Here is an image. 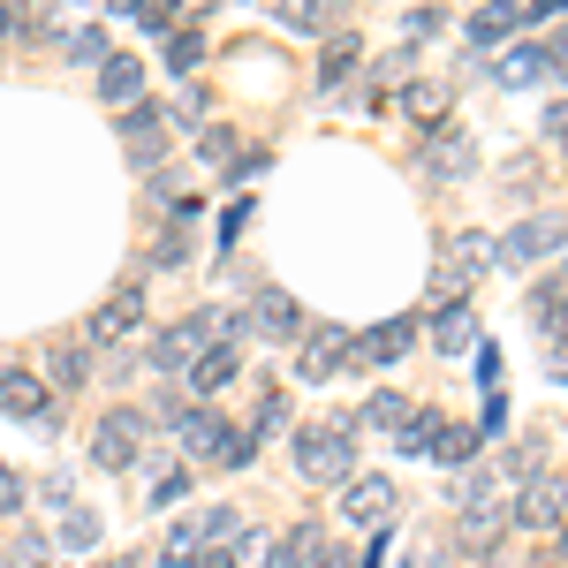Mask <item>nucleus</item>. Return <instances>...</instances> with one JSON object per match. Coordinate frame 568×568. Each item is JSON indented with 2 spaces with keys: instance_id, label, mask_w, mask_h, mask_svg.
Returning a JSON list of instances; mask_svg holds the SVG:
<instances>
[{
  "instance_id": "nucleus-12",
  "label": "nucleus",
  "mask_w": 568,
  "mask_h": 568,
  "mask_svg": "<svg viewBox=\"0 0 568 568\" xmlns=\"http://www.w3.org/2000/svg\"><path fill=\"white\" fill-rule=\"evenodd\" d=\"M342 516L364 524V530L394 524V485L387 478H349V485H342Z\"/></svg>"
},
{
  "instance_id": "nucleus-17",
  "label": "nucleus",
  "mask_w": 568,
  "mask_h": 568,
  "mask_svg": "<svg viewBox=\"0 0 568 568\" xmlns=\"http://www.w3.org/2000/svg\"><path fill=\"white\" fill-rule=\"evenodd\" d=\"M273 561H281V568H342L318 524H296V530H288V554H273Z\"/></svg>"
},
{
  "instance_id": "nucleus-16",
  "label": "nucleus",
  "mask_w": 568,
  "mask_h": 568,
  "mask_svg": "<svg viewBox=\"0 0 568 568\" xmlns=\"http://www.w3.org/2000/svg\"><path fill=\"white\" fill-rule=\"evenodd\" d=\"M235 372H243V356L227 349V342H213V349L197 356V364H190L182 379H190V394H220V387H227V379H235Z\"/></svg>"
},
{
  "instance_id": "nucleus-38",
  "label": "nucleus",
  "mask_w": 568,
  "mask_h": 568,
  "mask_svg": "<svg viewBox=\"0 0 568 568\" xmlns=\"http://www.w3.org/2000/svg\"><path fill=\"white\" fill-rule=\"evenodd\" d=\"M205 160H213V168H227V160H235V136H227V130H205Z\"/></svg>"
},
{
  "instance_id": "nucleus-7",
  "label": "nucleus",
  "mask_w": 568,
  "mask_h": 568,
  "mask_svg": "<svg viewBox=\"0 0 568 568\" xmlns=\"http://www.w3.org/2000/svg\"><path fill=\"white\" fill-rule=\"evenodd\" d=\"M45 409H53V394H45L39 372H23V364H8L0 372V417H23V425H45Z\"/></svg>"
},
{
  "instance_id": "nucleus-14",
  "label": "nucleus",
  "mask_w": 568,
  "mask_h": 568,
  "mask_svg": "<svg viewBox=\"0 0 568 568\" xmlns=\"http://www.w3.org/2000/svg\"><path fill=\"white\" fill-rule=\"evenodd\" d=\"M425 168H433V182H463L470 168H478V144L463 130H433V152H425Z\"/></svg>"
},
{
  "instance_id": "nucleus-2",
  "label": "nucleus",
  "mask_w": 568,
  "mask_h": 568,
  "mask_svg": "<svg viewBox=\"0 0 568 568\" xmlns=\"http://www.w3.org/2000/svg\"><path fill=\"white\" fill-rule=\"evenodd\" d=\"M168 425L182 433V447H190L197 463H220V470H243V463H251V447H258L251 433H235V425H220V417H205V409H175Z\"/></svg>"
},
{
  "instance_id": "nucleus-41",
  "label": "nucleus",
  "mask_w": 568,
  "mask_h": 568,
  "mask_svg": "<svg viewBox=\"0 0 568 568\" xmlns=\"http://www.w3.org/2000/svg\"><path fill=\"white\" fill-rule=\"evenodd\" d=\"M439 561V554H409V561H394V568H433Z\"/></svg>"
},
{
  "instance_id": "nucleus-34",
  "label": "nucleus",
  "mask_w": 568,
  "mask_h": 568,
  "mask_svg": "<svg viewBox=\"0 0 568 568\" xmlns=\"http://www.w3.org/2000/svg\"><path fill=\"white\" fill-rule=\"evenodd\" d=\"M45 554H53L45 538H16V546H8V568H45Z\"/></svg>"
},
{
  "instance_id": "nucleus-28",
  "label": "nucleus",
  "mask_w": 568,
  "mask_h": 568,
  "mask_svg": "<svg viewBox=\"0 0 568 568\" xmlns=\"http://www.w3.org/2000/svg\"><path fill=\"white\" fill-rule=\"evenodd\" d=\"M281 23L288 31H334V8L326 0H296V8H281Z\"/></svg>"
},
{
  "instance_id": "nucleus-27",
  "label": "nucleus",
  "mask_w": 568,
  "mask_h": 568,
  "mask_svg": "<svg viewBox=\"0 0 568 568\" xmlns=\"http://www.w3.org/2000/svg\"><path fill=\"white\" fill-rule=\"evenodd\" d=\"M433 455H439V463H470V455H478V433H470V425H439Z\"/></svg>"
},
{
  "instance_id": "nucleus-8",
  "label": "nucleus",
  "mask_w": 568,
  "mask_h": 568,
  "mask_svg": "<svg viewBox=\"0 0 568 568\" xmlns=\"http://www.w3.org/2000/svg\"><path fill=\"white\" fill-rule=\"evenodd\" d=\"M136 318H144V288L136 281H122L106 304L91 311V326H84V342H122V334H136Z\"/></svg>"
},
{
  "instance_id": "nucleus-36",
  "label": "nucleus",
  "mask_w": 568,
  "mask_h": 568,
  "mask_svg": "<svg viewBox=\"0 0 568 568\" xmlns=\"http://www.w3.org/2000/svg\"><path fill=\"white\" fill-rule=\"evenodd\" d=\"M16 508H23V478L0 463V516H16Z\"/></svg>"
},
{
  "instance_id": "nucleus-31",
  "label": "nucleus",
  "mask_w": 568,
  "mask_h": 568,
  "mask_svg": "<svg viewBox=\"0 0 568 568\" xmlns=\"http://www.w3.org/2000/svg\"><path fill=\"white\" fill-rule=\"evenodd\" d=\"M197 61H205V45H197V31H182V39L168 45V69H175V77H197Z\"/></svg>"
},
{
  "instance_id": "nucleus-3",
  "label": "nucleus",
  "mask_w": 568,
  "mask_h": 568,
  "mask_svg": "<svg viewBox=\"0 0 568 568\" xmlns=\"http://www.w3.org/2000/svg\"><path fill=\"white\" fill-rule=\"evenodd\" d=\"M136 447H144V409H106V417L91 425V463H99V470H130Z\"/></svg>"
},
{
  "instance_id": "nucleus-19",
  "label": "nucleus",
  "mask_w": 568,
  "mask_h": 568,
  "mask_svg": "<svg viewBox=\"0 0 568 568\" xmlns=\"http://www.w3.org/2000/svg\"><path fill=\"white\" fill-rule=\"evenodd\" d=\"M485 251H493L485 235H463V243H455V258L439 265V288H447V296H455V288H470V281L485 273Z\"/></svg>"
},
{
  "instance_id": "nucleus-24",
  "label": "nucleus",
  "mask_w": 568,
  "mask_h": 568,
  "mask_svg": "<svg viewBox=\"0 0 568 568\" xmlns=\"http://www.w3.org/2000/svg\"><path fill=\"white\" fill-rule=\"evenodd\" d=\"M197 546H205V524L190 516V524L168 530V554H160V561H168V568H197Z\"/></svg>"
},
{
  "instance_id": "nucleus-11",
  "label": "nucleus",
  "mask_w": 568,
  "mask_h": 568,
  "mask_svg": "<svg viewBox=\"0 0 568 568\" xmlns=\"http://www.w3.org/2000/svg\"><path fill=\"white\" fill-rule=\"evenodd\" d=\"M91 379V342L84 334H61V342H45V394H77Z\"/></svg>"
},
{
  "instance_id": "nucleus-20",
  "label": "nucleus",
  "mask_w": 568,
  "mask_h": 568,
  "mask_svg": "<svg viewBox=\"0 0 568 568\" xmlns=\"http://www.w3.org/2000/svg\"><path fill=\"white\" fill-rule=\"evenodd\" d=\"M470 342H478V318H470V311H463V304H447V311H439V318H433V349L463 356V349H470Z\"/></svg>"
},
{
  "instance_id": "nucleus-23",
  "label": "nucleus",
  "mask_w": 568,
  "mask_h": 568,
  "mask_svg": "<svg viewBox=\"0 0 568 568\" xmlns=\"http://www.w3.org/2000/svg\"><path fill=\"white\" fill-rule=\"evenodd\" d=\"M364 425H372V433H402V425H409V402L379 387L372 402H364Z\"/></svg>"
},
{
  "instance_id": "nucleus-6",
  "label": "nucleus",
  "mask_w": 568,
  "mask_h": 568,
  "mask_svg": "<svg viewBox=\"0 0 568 568\" xmlns=\"http://www.w3.org/2000/svg\"><path fill=\"white\" fill-rule=\"evenodd\" d=\"M243 334H265V342H296V334H304V311H296V296H281V288H258V304L243 311Z\"/></svg>"
},
{
  "instance_id": "nucleus-4",
  "label": "nucleus",
  "mask_w": 568,
  "mask_h": 568,
  "mask_svg": "<svg viewBox=\"0 0 568 568\" xmlns=\"http://www.w3.org/2000/svg\"><path fill=\"white\" fill-rule=\"evenodd\" d=\"M561 235H568V227H561L554 213H530V220H516V227H508L493 251H500V265H508V273H524V265L554 258V251H561Z\"/></svg>"
},
{
  "instance_id": "nucleus-13",
  "label": "nucleus",
  "mask_w": 568,
  "mask_h": 568,
  "mask_svg": "<svg viewBox=\"0 0 568 568\" xmlns=\"http://www.w3.org/2000/svg\"><path fill=\"white\" fill-rule=\"evenodd\" d=\"M122 144H130V160H136V168H152V160L168 152V114L136 99L130 114H122Z\"/></svg>"
},
{
  "instance_id": "nucleus-43",
  "label": "nucleus",
  "mask_w": 568,
  "mask_h": 568,
  "mask_svg": "<svg viewBox=\"0 0 568 568\" xmlns=\"http://www.w3.org/2000/svg\"><path fill=\"white\" fill-rule=\"evenodd\" d=\"M0 39H8V8H0Z\"/></svg>"
},
{
  "instance_id": "nucleus-33",
  "label": "nucleus",
  "mask_w": 568,
  "mask_h": 568,
  "mask_svg": "<svg viewBox=\"0 0 568 568\" xmlns=\"http://www.w3.org/2000/svg\"><path fill=\"white\" fill-rule=\"evenodd\" d=\"M69 61H106V31H69Z\"/></svg>"
},
{
  "instance_id": "nucleus-1",
  "label": "nucleus",
  "mask_w": 568,
  "mask_h": 568,
  "mask_svg": "<svg viewBox=\"0 0 568 568\" xmlns=\"http://www.w3.org/2000/svg\"><path fill=\"white\" fill-rule=\"evenodd\" d=\"M296 470L311 485H349L356 478V439L342 417H326V425H304L296 433Z\"/></svg>"
},
{
  "instance_id": "nucleus-9",
  "label": "nucleus",
  "mask_w": 568,
  "mask_h": 568,
  "mask_svg": "<svg viewBox=\"0 0 568 568\" xmlns=\"http://www.w3.org/2000/svg\"><path fill=\"white\" fill-rule=\"evenodd\" d=\"M409 342H417V334H409V318H379V326H364V334L349 342V364H364V372H387V364L409 349Z\"/></svg>"
},
{
  "instance_id": "nucleus-39",
  "label": "nucleus",
  "mask_w": 568,
  "mask_h": 568,
  "mask_svg": "<svg viewBox=\"0 0 568 568\" xmlns=\"http://www.w3.org/2000/svg\"><path fill=\"white\" fill-rule=\"evenodd\" d=\"M546 77H568V31L554 45H546Z\"/></svg>"
},
{
  "instance_id": "nucleus-37",
  "label": "nucleus",
  "mask_w": 568,
  "mask_h": 568,
  "mask_svg": "<svg viewBox=\"0 0 568 568\" xmlns=\"http://www.w3.org/2000/svg\"><path fill=\"white\" fill-rule=\"evenodd\" d=\"M281 425H288V402H281V394H265V402H258V433H281Z\"/></svg>"
},
{
  "instance_id": "nucleus-25",
  "label": "nucleus",
  "mask_w": 568,
  "mask_h": 568,
  "mask_svg": "<svg viewBox=\"0 0 568 568\" xmlns=\"http://www.w3.org/2000/svg\"><path fill=\"white\" fill-rule=\"evenodd\" d=\"M356 61H364V45H356L349 31H342V39H326V61H318V77H326V84H342Z\"/></svg>"
},
{
  "instance_id": "nucleus-40",
  "label": "nucleus",
  "mask_w": 568,
  "mask_h": 568,
  "mask_svg": "<svg viewBox=\"0 0 568 568\" xmlns=\"http://www.w3.org/2000/svg\"><path fill=\"white\" fill-rule=\"evenodd\" d=\"M546 130H554V144H561V152H568V99H561V106H554V114H546Z\"/></svg>"
},
{
  "instance_id": "nucleus-30",
  "label": "nucleus",
  "mask_w": 568,
  "mask_h": 568,
  "mask_svg": "<svg viewBox=\"0 0 568 568\" xmlns=\"http://www.w3.org/2000/svg\"><path fill=\"white\" fill-rule=\"evenodd\" d=\"M182 493H190V470H152V493H144V500H152V508H175Z\"/></svg>"
},
{
  "instance_id": "nucleus-29",
  "label": "nucleus",
  "mask_w": 568,
  "mask_h": 568,
  "mask_svg": "<svg viewBox=\"0 0 568 568\" xmlns=\"http://www.w3.org/2000/svg\"><path fill=\"white\" fill-rule=\"evenodd\" d=\"M402 447H409V455H433V439H439V417H417V409H409V425H402Z\"/></svg>"
},
{
  "instance_id": "nucleus-5",
  "label": "nucleus",
  "mask_w": 568,
  "mask_h": 568,
  "mask_svg": "<svg viewBox=\"0 0 568 568\" xmlns=\"http://www.w3.org/2000/svg\"><path fill=\"white\" fill-rule=\"evenodd\" d=\"M213 342H220L213 318H182V326H168V334L144 349V372H190V364L213 349Z\"/></svg>"
},
{
  "instance_id": "nucleus-44",
  "label": "nucleus",
  "mask_w": 568,
  "mask_h": 568,
  "mask_svg": "<svg viewBox=\"0 0 568 568\" xmlns=\"http://www.w3.org/2000/svg\"><path fill=\"white\" fill-rule=\"evenodd\" d=\"M106 568H130V561H106Z\"/></svg>"
},
{
  "instance_id": "nucleus-21",
  "label": "nucleus",
  "mask_w": 568,
  "mask_h": 568,
  "mask_svg": "<svg viewBox=\"0 0 568 568\" xmlns=\"http://www.w3.org/2000/svg\"><path fill=\"white\" fill-rule=\"evenodd\" d=\"M402 114L425 122V130H447V84H409L402 91Z\"/></svg>"
},
{
  "instance_id": "nucleus-15",
  "label": "nucleus",
  "mask_w": 568,
  "mask_h": 568,
  "mask_svg": "<svg viewBox=\"0 0 568 568\" xmlns=\"http://www.w3.org/2000/svg\"><path fill=\"white\" fill-rule=\"evenodd\" d=\"M99 99H106V106H136V99H144V61L106 53V61H99Z\"/></svg>"
},
{
  "instance_id": "nucleus-10",
  "label": "nucleus",
  "mask_w": 568,
  "mask_h": 568,
  "mask_svg": "<svg viewBox=\"0 0 568 568\" xmlns=\"http://www.w3.org/2000/svg\"><path fill=\"white\" fill-rule=\"evenodd\" d=\"M342 364H349V334H342V326H318V334H304V356H296V372H304L311 387L342 379Z\"/></svg>"
},
{
  "instance_id": "nucleus-18",
  "label": "nucleus",
  "mask_w": 568,
  "mask_h": 568,
  "mask_svg": "<svg viewBox=\"0 0 568 568\" xmlns=\"http://www.w3.org/2000/svg\"><path fill=\"white\" fill-rule=\"evenodd\" d=\"M508 516H516V524H561V485H546V478H530V493H516V500H508Z\"/></svg>"
},
{
  "instance_id": "nucleus-35",
  "label": "nucleus",
  "mask_w": 568,
  "mask_h": 568,
  "mask_svg": "<svg viewBox=\"0 0 568 568\" xmlns=\"http://www.w3.org/2000/svg\"><path fill=\"white\" fill-rule=\"evenodd\" d=\"M61 538H69V546H91V538H99V516H84V508H69V524H61Z\"/></svg>"
},
{
  "instance_id": "nucleus-26",
  "label": "nucleus",
  "mask_w": 568,
  "mask_h": 568,
  "mask_svg": "<svg viewBox=\"0 0 568 568\" xmlns=\"http://www.w3.org/2000/svg\"><path fill=\"white\" fill-rule=\"evenodd\" d=\"M538 334L546 342H568V288H546L538 296Z\"/></svg>"
},
{
  "instance_id": "nucleus-42",
  "label": "nucleus",
  "mask_w": 568,
  "mask_h": 568,
  "mask_svg": "<svg viewBox=\"0 0 568 568\" xmlns=\"http://www.w3.org/2000/svg\"><path fill=\"white\" fill-rule=\"evenodd\" d=\"M197 568H243V561H235V554H213V561H197Z\"/></svg>"
},
{
  "instance_id": "nucleus-22",
  "label": "nucleus",
  "mask_w": 568,
  "mask_h": 568,
  "mask_svg": "<svg viewBox=\"0 0 568 568\" xmlns=\"http://www.w3.org/2000/svg\"><path fill=\"white\" fill-rule=\"evenodd\" d=\"M500 84H546V45H508L500 53Z\"/></svg>"
},
{
  "instance_id": "nucleus-32",
  "label": "nucleus",
  "mask_w": 568,
  "mask_h": 568,
  "mask_svg": "<svg viewBox=\"0 0 568 568\" xmlns=\"http://www.w3.org/2000/svg\"><path fill=\"white\" fill-rule=\"evenodd\" d=\"M130 8H136V23H144V31H160V39L175 31V8H168V0H130Z\"/></svg>"
}]
</instances>
